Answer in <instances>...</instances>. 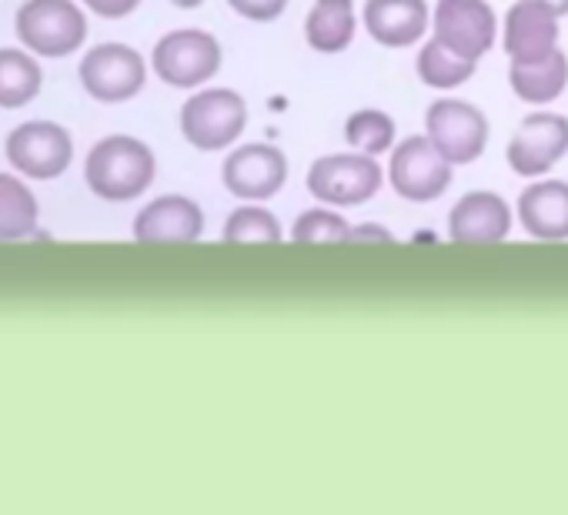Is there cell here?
<instances>
[{
	"label": "cell",
	"mask_w": 568,
	"mask_h": 515,
	"mask_svg": "<svg viewBox=\"0 0 568 515\" xmlns=\"http://www.w3.org/2000/svg\"><path fill=\"white\" fill-rule=\"evenodd\" d=\"M154 181V154L138 138H104L88 154V184L108 201H128Z\"/></svg>",
	"instance_id": "obj_1"
},
{
	"label": "cell",
	"mask_w": 568,
	"mask_h": 515,
	"mask_svg": "<svg viewBox=\"0 0 568 515\" xmlns=\"http://www.w3.org/2000/svg\"><path fill=\"white\" fill-rule=\"evenodd\" d=\"M18 34L31 51L64 58L81 48L88 21L71 0H28L18 14Z\"/></svg>",
	"instance_id": "obj_2"
},
{
	"label": "cell",
	"mask_w": 568,
	"mask_h": 515,
	"mask_svg": "<svg viewBox=\"0 0 568 515\" xmlns=\"http://www.w3.org/2000/svg\"><path fill=\"white\" fill-rule=\"evenodd\" d=\"M247 124V104L234 91H201L181 108V131L201 151H217L237 141Z\"/></svg>",
	"instance_id": "obj_3"
},
{
	"label": "cell",
	"mask_w": 568,
	"mask_h": 515,
	"mask_svg": "<svg viewBox=\"0 0 568 515\" xmlns=\"http://www.w3.org/2000/svg\"><path fill=\"white\" fill-rule=\"evenodd\" d=\"M382 188V168L372 154H328L308 171V191L328 204H365Z\"/></svg>",
	"instance_id": "obj_4"
},
{
	"label": "cell",
	"mask_w": 568,
	"mask_h": 515,
	"mask_svg": "<svg viewBox=\"0 0 568 515\" xmlns=\"http://www.w3.org/2000/svg\"><path fill=\"white\" fill-rule=\"evenodd\" d=\"M221 68V48L204 31L164 34L154 48V71L171 88H197Z\"/></svg>",
	"instance_id": "obj_5"
},
{
	"label": "cell",
	"mask_w": 568,
	"mask_h": 515,
	"mask_svg": "<svg viewBox=\"0 0 568 515\" xmlns=\"http://www.w3.org/2000/svg\"><path fill=\"white\" fill-rule=\"evenodd\" d=\"M428 138L438 144V151L452 164H468L475 161L485 144H488V121L478 108L465 101H435L425 114Z\"/></svg>",
	"instance_id": "obj_6"
},
{
	"label": "cell",
	"mask_w": 568,
	"mask_h": 515,
	"mask_svg": "<svg viewBox=\"0 0 568 515\" xmlns=\"http://www.w3.org/2000/svg\"><path fill=\"white\" fill-rule=\"evenodd\" d=\"M452 181V161L432 138H408L392 154V184L408 201H432Z\"/></svg>",
	"instance_id": "obj_7"
},
{
	"label": "cell",
	"mask_w": 568,
	"mask_h": 515,
	"mask_svg": "<svg viewBox=\"0 0 568 515\" xmlns=\"http://www.w3.org/2000/svg\"><path fill=\"white\" fill-rule=\"evenodd\" d=\"M74 144L61 124L28 121L8 138V158L18 171L31 178H58L71 164Z\"/></svg>",
	"instance_id": "obj_8"
},
{
	"label": "cell",
	"mask_w": 568,
	"mask_h": 515,
	"mask_svg": "<svg viewBox=\"0 0 568 515\" xmlns=\"http://www.w3.org/2000/svg\"><path fill=\"white\" fill-rule=\"evenodd\" d=\"M81 84L98 101H128L144 88V61L124 44H101L81 61Z\"/></svg>",
	"instance_id": "obj_9"
},
{
	"label": "cell",
	"mask_w": 568,
	"mask_h": 515,
	"mask_svg": "<svg viewBox=\"0 0 568 515\" xmlns=\"http://www.w3.org/2000/svg\"><path fill=\"white\" fill-rule=\"evenodd\" d=\"M435 38L478 61L495 41V14L485 0H438Z\"/></svg>",
	"instance_id": "obj_10"
},
{
	"label": "cell",
	"mask_w": 568,
	"mask_h": 515,
	"mask_svg": "<svg viewBox=\"0 0 568 515\" xmlns=\"http://www.w3.org/2000/svg\"><path fill=\"white\" fill-rule=\"evenodd\" d=\"M568 151V118L561 114H528L511 144H508V164L518 174H541L548 171L561 154Z\"/></svg>",
	"instance_id": "obj_11"
},
{
	"label": "cell",
	"mask_w": 568,
	"mask_h": 515,
	"mask_svg": "<svg viewBox=\"0 0 568 515\" xmlns=\"http://www.w3.org/2000/svg\"><path fill=\"white\" fill-rule=\"evenodd\" d=\"M288 178V161L271 144H244L224 161V184L237 198H271Z\"/></svg>",
	"instance_id": "obj_12"
},
{
	"label": "cell",
	"mask_w": 568,
	"mask_h": 515,
	"mask_svg": "<svg viewBox=\"0 0 568 515\" xmlns=\"http://www.w3.org/2000/svg\"><path fill=\"white\" fill-rule=\"evenodd\" d=\"M555 44H558V14L518 0V8H511L505 21V51L511 64H535L548 58Z\"/></svg>",
	"instance_id": "obj_13"
},
{
	"label": "cell",
	"mask_w": 568,
	"mask_h": 515,
	"mask_svg": "<svg viewBox=\"0 0 568 515\" xmlns=\"http://www.w3.org/2000/svg\"><path fill=\"white\" fill-rule=\"evenodd\" d=\"M511 228V208L491 191H471L452 208L448 234L462 244H495Z\"/></svg>",
	"instance_id": "obj_14"
},
{
	"label": "cell",
	"mask_w": 568,
	"mask_h": 515,
	"mask_svg": "<svg viewBox=\"0 0 568 515\" xmlns=\"http://www.w3.org/2000/svg\"><path fill=\"white\" fill-rule=\"evenodd\" d=\"M204 231V214L191 198L168 194L151 201L138 221H134V238L144 244H168V241H194Z\"/></svg>",
	"instance_id": "obj_15"
},
{
	"label": "cell",
	"mask_w": 568,
	"mask_h": 515,
	"mask_svg": "<svg viewBox=\"0 0 568 515\" xmlns=\"http://www.w3.org/2000/svg\"><path fill=\"white\" fill-rule=\"evenodd\" d=\"M368 34L385 48H408L428 28L425 0H368L365 8Z\"/></svg>",
	"instance_id": "obj_16"
},
{
	"label": "cell",
	"mask_w": 568,
	"mask_h": 515,
	"mask_svg": "<svg viewBox=\"0 0 568 515\" xmlns=\"http://www.w3.org/2000/svg\"><path fill=\"white\" fill-rule=\"evenodd\" d=\"M518 218L528 234L541 241L568 238V184L565 181H538L521 191Z\"/></svg>",
	"instance_id": "obj_17"
},
{
	"label": "cell",
	"mask_w": 568,
	"mask_h": 515,
	"mask_svg": "<svg viewBox=\"0 0 568 515\" xmlns=\"http://www.w3.org/2000/svg\"><path fill=\"white\" fill-rule=\"evenodd\" d=\"M565 84H568V58L558 48L535 64H511V88L528 104L555 101L565 91Z\"/></svg>",
	"instance_id": "obj_18"
},
{
	"label": "cell",
	"mask_w": 568,
	"mask_h": 515,
	"mask_svg": "<svg viewBox=\"0 0 568 515\" xmlns=\"http://www.w3.org/2000/svg\"><path fill=\"white\" fill-rule=\"evenodd\" d=\"M308 44L322 54H338L355 38V14L352 0H315V8L305 24Z\"/></svg>",
	"instance_id": "obj_19"
},
{
	"label": "cell",
	"mask_w": 568,
	"mask_h": 515,
	"mask_svg": "<svg viewBox=\"0 0 568 515\" xmlns=\"http://www.w3.org/2000/svg\"><path fill=\"white\" fill-rule=\"evenodd\" d=\"M418 74L428 88H458L475 74V61L435 38L418 54Z\"/></svg>",
	"instance_id": "obj_20"
},
{
	"label": "cell",
	"mask_w": 568,
	"mask_h": 515,
	"mask_svg": "<svg viewBox=\"0 0 568 515\" xmlns=\"http://www.w3.org/2000/svg\"><path fill=\"white\" fill-rule=\"evenodd\" d=\"M41 91V68L21 51H0V108H21Z\"/></svg>",
	"instance_id": "obj_21"
},
{
	"label": "cell",
	"mask_w": 568,
	"mask_h": 515,
	"mask_svg": "<svg viewBox=\"0 0 568 515\" xmlns=\"http://www.w3.org/2000/svg\"><path fill=\"white\" fill-rule=\"evenodd\" d=\"M38 228L34 194L11 174H0V238H24Z\"/></svg>",
	"instance_id": "obj_22"
},
{
	"label": "cell",
	"mask_w": 568,
	"mask_h": 515,
	"mask_svg": "<svg viewBox=\"0 0 568 515\" xmlns=\"http://www.w3.org/2000/svg\"><path fill=\"white\" fill-rule=\"evenodd\" d=\"M224 241L234 244H277L281 241V224L271 211L264 208H237L227 224H224Z\"/></svg>",
	"instance_id": "obj_23"
},
{
	"label": "cell",
	"mask_w": 568,
	"mask_h": 515,
	"mask_svg": "<svg viewBox=\"0 0 568 515\" xmlns=\"http://www.w3.org/2000/svg\"><path fill=\"white\" fill-rule=\"evenodd\" d=\"M345 138L365 154H382L395 141V121L388 114H382V111H358V114L348 118Z\"/></svg>",
	"instance_id": "obj_24"
},
{
	"label": "cell",
	"mask_w": 568,
	"mask_h": 515,
	"mask_svg": "<svg viewBox=\"0 0 568 515\" xmlns=\"http://www.w3.org/2000/svg\"><path fill=\"white\" fill-rule=\"evenodd\" d=\"M292 238L295 241H305V244H335V241H352V228L345 224L342 214L335 211H325V208H315V211H305L295 228H292Z\"/></svg>",
	"instance_id": "obj_25"
},
{
	"label": "cell",
	"mask_w": 568,
	"mask_h": 515,
	"mask_svg": "<svg viewBox=\"0 0 568 515\" xmlns=\"http://www.w3.org/2000/svg\"><path fill=\"white\" fill-rule=\"evenodd\" d=\"M227 4L247 21H274L284 8H288V0H227Z\"/></svg>",
	"instance_id": "obj_26"
},
{
	"label": "cell",
	"mask_w": 568,
	"mask_h": 515,
	"mask_svg": "<svg viewBox=\"0 0 568 515\" xmlns=\"http://www.w3.org/2000/svg\"><path fill=\"white\" fill-rule=\"evenodd\" d=\"M88 8H94L101 18H124L138 8V0H84Z\"/></svg>",
	"instance_id": "obj_27"
},
{
	"label": "cell",
	"mask_w": 568,
	"mask_h": 515,
	"mask_svg": "<svg viewBox=\"0 0 568 515\" xmlns=\"http://www.w3.org/2000/svg\"><path fill=\"white\" fill-rule=\"evenodd\" d=\"M352 241H392V234L385 228H355Z\"/></svg>",
	"instance_id": "obj_28"
},
{
	"label": "cell",
	"mask_w": 568,
	"mask_h": 515,
	"mask_svg": "<svg viewBox=\"0 0 568 515\" xmlns=\"http://www.w3.org/2000/svg\"><path fill=\"white\" fill-rule=\"evenodd\" d=\"M525 4H538V8H548L551 14H568V0H525Z\"/></svg>",
	"instance_id": "obj_29"
},
{
	"label": "cell",
	"mask_w": 568,
	"mask_h": 515,
	"mask_svg": "<svg viewBox=\"0 0 568 515\" xmlns=\"http://www.w3.org/2000/svg\"><path fill=\"white\" fill-rule=\"evenodd\" d=\"M171 4H178V8H197L201 0H171Z\"/></svg>",
	"instance_id": "obj_30"
}]
</instances>
